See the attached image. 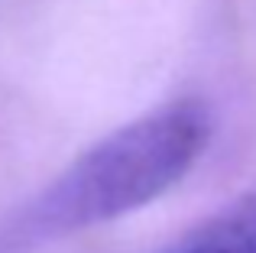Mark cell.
<instances>
[{
    "mask_svg": "<svg viewBox=\"0 0 256 253\" xmlns=\"http://www.w3.org/2000/svg\"><path fill=\"white\" fill-rule=\"evenodd\" d=\"M211 140L204 101L182 98L130 120L84 150L4 230L0 253H20L146 208L178 185Z\"/></svg>",
    "mask_w": 256,
    "mask_h": 253,
    "instance_id": "6da1fadb",
    "label": "cell"
},
{
    "mask_svg": "<svg viewBox=\"0 0 256 253\" xmlns=\"http://www.w3.org/2000/svg\"><path fill=\"white\" fill-rule=\"evenodd\" d=\"M166 253H256V192L201 221Z\"/></svg>",
    "mask_w": 256,
    "mask_h": 253,
    "instance_id": "7a4b0ae2",
    "label": "cell"
}]
</instances>
